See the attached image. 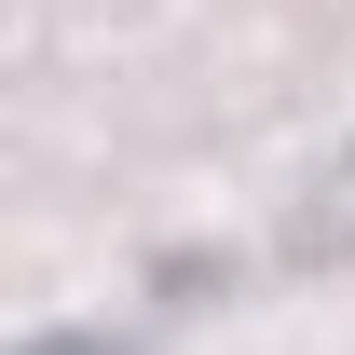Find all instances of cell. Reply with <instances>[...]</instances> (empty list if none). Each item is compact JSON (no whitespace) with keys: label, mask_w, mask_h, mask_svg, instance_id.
<instances>
[{"label":"cell","mask_w":355,"mask_h":355,"mask_svg":"<svg viewBox=\"0 0 355 355\" xmlns=\"http://www.w3.org/2000/svg\"><path fill=\"white\" fill-rule=\"evenodd\" d=\"M328 246H355V164L328 178V205H314V219H301V260H328Z\"/></svg>","instance_id":"cell-1"},{"label":"cell","mask_w":355,"mask_h":355,"mask_svg":"<svg viewBox=\"0 0 355 355\" xmlns=\"http://www.w3.org/2000/svg\"><path fill=\"white\" fill-rule=\"evenodd\" d=\"M28 355H123V342H28Z\"/></svg>","instance_id":"cell-2"}]
</instances>
